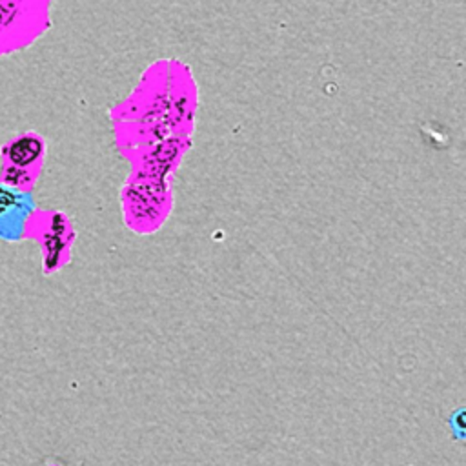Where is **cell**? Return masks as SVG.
<instances>
[{
  "label": "cell",
  "mask_w": 466,
  "mask_h": 466,
  "mask_svg": "<svg viewBox=\"0 0 466 466\" xmlns=\"http://www.w3.org/2000/svg\"><path fill=\"white\" fill-rule=\"evenodd\" d=\"M44 138L36 133H24L13 138L4 147V155L16 169H27L44 157Z\"/></svg>",
  "instance_id": "4"
},
{
  "label": "cell",
  "mask_w": 466,
  "mask_h": 466,
  "mask_svg": "<svg viewBox=\"0 0 466 466\" xmlns=\"http://www.w3.org/2000/svg\"><path fill=\"white\" fill-rule=\"evenodd\" d=\"M450 428H451V435H455L457 441L464 439V410L462 408H459L457 411L451 413Z\"/></svg>",
  "instance_id": "5"
},
{
  "label": "cell",
  "mask_w": 466,
  "mask_h": 466,
  "mask_svg": "<svg viewBox=\"0 0 466 466\" xmlns=\"http://www.w3.org/2000/svg\"><path fill=\"white\" fill-rule=\"evenodd\" d=\"M171 193L162 182H129L122 191V218L137 235L157 233L171 213Z\"/></svg>",
  "instance_id": "1"
},
{
  "label": "cell",
  "mask_w": 466,
  "mask_h": 466,
  "mask_svg": "<svg viewBox=\"0 0 466 466\" xmlns=\"http://www.w3.org/2000/svg\"><path fill=\"white\" fill-rule=\"evenodd\" d=\"M31 209L33 200L29 195L0 184V238L7 242L18 240Z\"/></svg>",
  "instance_id": "2"
},
{
  "label": "cell",
  "mask_w": 466,
  "mask_h": 466,
  "mask_svg": "<svg viewBox=\"0 0 466 466\" xmlns=\"http://www.w3.org/2000/svg\"><path fill=\"white\" fill-rule=\"evenodd\" d=\"M75 233L66 215L56 213L51 220V229L44 237V269L46 273L58 271L69 258V249Z\"/></svg>",
  "instance_id": "3"
}]
</instances>
